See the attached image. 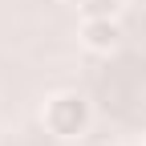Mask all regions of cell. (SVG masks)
Instances as JSON below:
<instances>
[{
    "mask_svg": "<svg viewBox=\"0 0 146 146\" xmlns=\"http://www.w3.org/2000/svg\"><path fill=\"white\" fill-rule=\"evenodd\" d=\"M142 146H146V142H142Z\"/></svg>",
    "mask_w": 146,
    "mask_h": 146,
    "instance_id": "obj_4",
    "label": "cell"
},
{
    "mask_svg": "<svg viewBox=\"0 0 146 146\" xmlns=\"http://www.w3.org/2000/svg\"><path fill=\"white\" fill-rule=\"evenodd\" d=\"M81 45L89 53H114L122 45V25L118 16H94V21H81Z\"/></svg>",
    "mask_w": 146,
    "mask_h": 146,
    "instance_id": "obj_2",
    "label": "cell"
},
{
    "mask_svg": "<svg viewBox=\"0 0 146 146\" xmlns=\"http://www.w3.org/2000/svg\"><path fill=\"white\" fill-rule=\"evenodd\" d=\"M41 122H45V130L53 138H81L89 130V122H94V106L77 89H57V94L45 98Z\"/></svg>",
    "mask_w": 146,
    "mask_h": 146,
    "instance_id": "obj_1",
    "label": "cell"
},
{
    "mask_svg": "<svg viewBox=\"0 0 146 146\" xmlns=\"http://www.w3.org/2000/svg\"><path fill=\"white\" fill-rule=\"evenodd\" d=\"M81 21H94V16H122L126 0H81Z\"/></svg>",
    "mask_w": 146,
    "mask_h": 146,
    "instance_id": "obj_3",
    "label": "cell"
}]
</instances>
